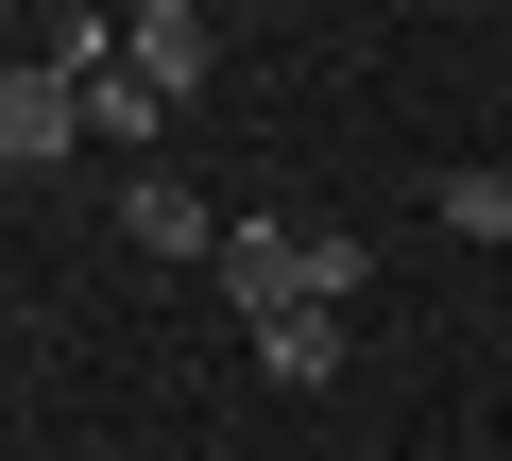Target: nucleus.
Instances as JSON below:
<instances>
[{
    "label": "nucleus",
    "instance_id": "obj_1",
    "mask_svg": "<svg viewBox=\"0 0 512 461\" xmlns=\"http://www.w3.org/2000/svg\"><path fill=\"white\" fill-rule=\"evenodd\" d=\"M205 274H222V308H239V325H291V308H359V274H376V257H359V240H325V222H222V257H205Z\"/></svg>",
    "mask_w": 512,
    "mask_h": 461
},
{
    "label": "nucleus",
    "instance_id": "obj_2",
    "mask_svg": "<svg viewBox=\"0 0 512 461\" xmlns=\"http://www.w3.org/2000/svg\"><path fill=\"white\" fill-rule=\"evenodd\" d=\"M52 154H86V86L35 52V69H0V171H52Z\"/></svg>",
    "mask_w": 512,
    "mask_h": 461
},
{
    "label": "nucleus",
    "instance_id": "obj_3",
    "mask_svg": "<svg viewBox=\"0 0 512 461\" xmlns=\"http://www.w3.org/2000/svg\"><path fill=\"white\" fill-rule=\"evenodd\" d=\"M120 69H137L154 103H188V86H205V0H137V35H120Z\"/></svg>",
    "mask_w": 512,
    "mask_h": 461
},
{
    "label": "nucleus",
    "instance_id": "obj_4",
    "mask_svg": "<svg viewBox=\"0 0 512 461\" xmlns=\"http://www.w3.org/2000/svg\"><path fill=\"white\" fill-rule=\"evenodd\" d=\"M120 240H137V257H222V222H205V188L137 171V188H120Z\"/></svg>",
    "mask_w": 512,
    "mask_h": 461
},
{
    "label": "nucleus",
    "instance_id": "obj_5",
    "mask_svg": "<svg viewBox=\"0 0 512 461\" xmlns=\"http://www.w3.org/2000/svg\"><path fill=\"white\" fill-rule=\"evenodd\" d=\"M256 376H274V393H325V376H342V308H291V325H256Z\"/></svg>",
    "mask_w": 512,
    "mask_h": 461
},
{
    "label": "nucleus",
    "instance_id": "obj_6",
    "mask_svg": "<svg viewBox=\"0 0 512 461\" xmlns=\"http://www.w3.org/2000/svg\"><path fill=\"white\" fill-rule=\"evenodd\" d=\"M444 222L461 240H512V171H444Z\"/></svg>",
    "mask_w": 512,
    "mask_h": 461
},
{
    "label": "nucleus",
    "instance_id": "obj_7",
    "mask_svg": "<svg viewBox=\"0 0 512 461\" xmlns=\"http://www.w3.org/2000/svg\"><path fill=\"white\" fill-rule=\"evenodd\" d=\"M86 137H154V86L137 69H86Z\"/></svg>",
    "mask_w": 512,
    "mask_h": 461
}]
</instances>
